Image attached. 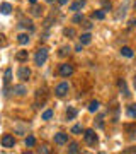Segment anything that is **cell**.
<instances>
[{
  "label": "cell",
  "mask_w": 136,
  "mask_h": 154,
  "mask_svg": "<svg viewBox=\"0 0 136 154\" xmlns=\"http://www.w3.org/2000/svg\"><path fill=\"white\" fill-rule=\"evenodd\" d=\"M90 41H92V34L90 33H83L80 36V43L82 45H90Z\"/></svg>",
  "instance_id": "obj_12"
},
{
  "label": "cell",
  "mask_w": 136,
  "mask_h": 154,
  "mask_svg": "<svg viewBox=\"0 0 136 154\" xmlns=\"http://www.w3.org/2000/svg\"><path fill=\"white\" fill-rule=\"evenodd\" d=\"M117 86H119L121 93L124 94V98H129V96H131V93L128 91V88H126V82L123 81V79H119V81H117Z\"/></svg>",
  "instance_id": "obj_9"
},
{
  "label": "cell",
  "mask_w": 136,
  "mask_h": 154,
  "mask_svg": "<svg viewBox=\"0 0 136 154\" xmlns=\"http://www.w3.org/2000/svg\"><path fill=\"white\" fill-rule=\"evenodd\" d=\"M17 77L21 79L22 82H26L27 79L31 77V70H29V67H26V65L19 67V70H17Z\"/></svg>",
  "instance_id": "obj_5"
},
{
  "label": "cell",
  "mask_w": 136,
  "mask_h": 154,
  "mask_svg": "<svg viewBox=\"0 0 136 154\" xmlns=\"http://www.w3.org/2000/svg\"><path fill=\"white\" fill-rule=\"evenodd\" d=\"M10 11H12L10 4H2V5H0V12H2L4 16H9V14H10Z\"/></svg>",
  "instance_id": "obj_15"
},
{
  "label": "cell",
  "mask_w": 136,
  "mask_h": 154,
  "mask_svg": "<svg viewBox=\"0 0 136 154\" xmlns=\"http://www.w3.org/2000/svg\"><path fill=\"white\" fill-rule=\"evenodd\" d=\"M68 53H70V48H68V46H63V48L60 50V57H66Z\"/></svg>",
  "instance_id": "obj_28"
},
{
  "label": "cell",
  "mask_w": 136,
  "mask_h": 154,
  "mask_svg": "<svg viewBox=\"0 0 136 154\" xmlns=\"http://www.w3.org/2000/svg\"><path fill=\"white\" fill-rule=\"evenodd\" d=\"M124 152H136V147H131V149H124Z\"/></svg>",
  "instance_id": "obj_35"
},
{
  "label": "cell",
  "mask_w": 136,
  "mask_h": 154,
  "mask_svg": "<svg viewBox=\"0 0 136 154\" xmlns=\"http://www.w3.org/2000/svg\"><path fill=\"white\" fill-rule=\"evenodd\" d=\"M73 74V67L68 65V63H61L60 65V75L61 77H70Z\"/></svg>",
  "instance_id": "obj_6"
},
{
  "label": "cell",
  "mask_w": 136,
  "mask_h": 154,
  "mask_svg": "<svg viewBox=\"0 0 136 154\" xmlns=\"http://www.w3.org/2000/svg\"><path fill=\"white\" fill-rule=\"evenodd\" d=\"M63 34H65V36H68V38H73V36H75V29H65V31H63Z\"/></svg>",
  "instance_id": "obj_27"
},
{
  "label": "cell",
  "mask_w": 136,
  "mask_h": 154,
  "mask_svg": "<svg viewBox=\"0 0 136 154\" xmlns=\"http://www.w3.org/2000/svg\"><path fill=\"white\" fill-rule=\"evenodd\" d=\"M46 60H48V48H39L38 53H36V57H34V62H36V65H44L46 63Z\"/></svg>",
  "instance_id": "obj_1"
},
{
  "label": "cell",
  "mask_w": 136,
  "mask_h": 154,
  "mask_svg": "<svg viewBox=\"0 0 136 154\" xmlns=\"http://www.w3.org/2000/svg\"><path fill=\"white\" fill-rule=\"evenodd\" d=\"M126 130H128V132L136 134V123H133V125H126Z\"/></svg>",
  "instance_id": "obj_30"
},
{
  "label": "cell",
  "mask_w": 136,
  "mask_h": 154,
  "mask_svg": "<svg viewBox=\"0 0 136 154\" xmlns=\"http://www.w3.org/2000/svg\"><path fill=\"white\" fill-rule=\"evenodd\" d=\"M83 28H85V29H90V28H92V22L85 21V22H83Z\"/></svg>",
  "instance_id": "obj_33"
},
{
  "label": "cell",
  "mask_w": 136,
  "mask_h": 154,
  "mask_svg": "<svg viewBox=\"0 0 136 154\" xmlns=\"http://www.w3.org/2000/svg\"><path fill=\"white\" fill-rule=\"evenodd\" d=\"M19 26H21V28L29 29V31H33V29H34L33 22H31V21H27V19H21V22H19Z\"/></svg>",
  "instance_id": "obj_13"
},
{
  "label": "cell",
  "mask_w": 136,
  "mask_h": 154,
  "mask_svg": "<svg viewBox=\"0 0 136 154\" xmlns=\"http://www.w3.org/2000/svg\"><path fill=\"white\" fill-rule=\"evenodd\" d=\"M14 93L17 96H24L27 93V89H26V86H14Z\"/></svg>",
  "instance_id": "obj_14"
},
{
  "label": "cell",
  "mask_w": 136,
  "mask_h": 154,
  "mask_svg": "<svg viewBox=\"0 0 136 154\" xmlns=\"http://www.w3.org/2000/svg\"><path fill=\"white\" fill-rule=\"evenodd\" d=\"M31 14H33V16H36V17H39L41 14H43V9H41V7H38L36 4H34L33 9H31Z\"/></svg>",
  "instance_id": "obj_23"
},
{
  "label": "cell",
  "mask_w": 136,
  "mask_h": 154,
  "mask_svg": "<svg viewBox=\"0 0 136 154\" xmlns=\"http://www.w3.org/2000/svg\"><path fill=\"white\" fill-rule=\"evenodd\" d=\"M5 36H4V34H0V46H5Z\"/></svg>",
  "instance_id": "obj_34"
},
{
  "label": "cell",
  "mask_w": 136,
  "mask_h": 154,
  "mask_svg": "<svg viewBox=\"0 0 136 154\" xmlns=\"http://www.w3.org/2000/svg\"><path fill=\"white\" fill-rule=\"evenodd\" d=\"M68 152H73V154L80 152V149H78V144H77V142H71L70 146H68Z\"/></svg>",
  "instance_id": "obj_24"
},
{
  "label": "cell",
  "mask_w": 136,
  "mask_h": 154,
  "mask_svg": "<svg viewBox=\"0 0 136 154\" xmlns=\"http://www.w3.org/2000/svg\"><path fill=\"white\" fill-rule=\"evenodd\" d=\"M29 2H31V4H33V5H34V4H36V0H29Z\"/></svg>",
  "instance_id": "obj_39"
},
{
  "label": "cell",
  "mask_w": 136,
  "mask_h": 154,
  "mask_svg": "<svg viewBox=\"0 0 136 154\" xmlns=\"http://www.w3.org/2000/svg\"><path fill=\"white\" fill-rule=\"evenodd\" d=\"M83 139H85V142H87L88 146H95V144H97V134L94 132L92 128H90V130H85Z\"/></svg>",
  "instance_id": "obj_3"
},
{
  "label": "cell",
  "mask_w": 136,
  "mask_h": 154,
  "mask_svg": "<svg viewBox=\"0 0 136 154\" xmlns=\"http://www.w3.org/2000/svg\"><path fill=\"white\" fill-rule=\"evenodd\" d=\"M39 101H41V105L46 101V91H41V89H39L38 93H36V105H38Z\"/></svg>",
  "instance_id": "obj_11"
},
{
  "label": "cell",
  "mask_w": 136,
  "mask_h": 154,
  "mask_svg": "<svg viewBox=\"0 0 136 154\" xmlns=\"http://www.w3.org/2000/svg\"><path fill=\"white\" fill-rule=\"evenodd\" d=\"M39 152H49V149L48 147H41L39 149Z\"/></svg>",
  "instance_id": "obj_37"
},
{
  "label": "cell",
  "mask_w": 136,
  "mask_h": 154,
  "mask_svg": "<svg viewBox=\"0 0 136 154\" xmlns=\"http://www.w3.org/2000/svg\"><path fill=\"white\" fill-rule=\"evenodd\" d=\"M12 81V69H7L5 74H4V82H5V86H9Z\"/></svg>",
  "instance_id": "obj_16"
},
{
  "label": "cell",
  "mask_w": 136,
  "mask_h": 154,
  "mask_svg": "<svg viewBox=\"0 0 136 154\" xmlns=\"http://www.w3.org/2000/svg\"><path fill=\"white\" fill-rule=\"evenodd\" d=\"M2 147H7V149H10L16 146V139H14V135H10V134H5V135H2Z\"/></svg>",
  "instance_id": "obj_4"
},
{
  "label": "cell",
  "mask_w": 136,
  "mask_h": 154,
  "mask_svg": "<svg viewBox=\"0 0 136 154\" xmlns=\"http://www.w3.org/2000/svg\"><path fill=\"white\" fill-rule=\"evenodd\" d=\"M16 58H17V60H19V62H26L27 58H29V53H27L26 50H21V51H17Z\"/></svg>",
  "instance_id": "obj_10"
},
{
  "label": "cell",
  "mask_w": 136,
  "mask_h": 154,
  "mask_svg": "<svg viewBox=\"0 0 136 154\" xmlns=\"http://www.w3.org/2000/svg\"><path fill=\"white\" fill-rule=\"evenodd\" d=\"M104 17H106V11H94L92 12V19H99L100 21Z\"/></svg>",
  "instance_id": "obj_21"
},
{
  "label": "cell",
  "mask_w": 136,
  "mask_h": 154,
  "mask_svg": "<svg viewBox=\"0 0 136 154\" xmlns=\"http://www.w3.org/2000/svg\"><path fill=\"white\" fill-rule=\"evenodd\" d=\"M128 116H129V118H136V105L135 103L128 106Z\"/></svg>",
  "instance_id": "obj_22"
},
{
  "label": "cell",
  "mask_w": 136,
  "mask_h": 154,
  "mask_svg": "<svg viewBox=\"0 0 136 154\" xmlns=\"http://www.w3.org/2000/svg\"><path fill=\"white\" fill-rule=\"evenodd\" d=\"M82 125H75V127H71V134H82Z\"/></svg>",
  "instance_id": "obj_29"
},
{
  "label": "cell",
  "mask_w": 136,
  "mask_h": 154,
  "mask_svg": "<svg viewBox=\"0 0 136 154\" xmlns=\"http://www.w3.org/2000/svg\"><path fill=\"white\" fill-rule=\"evenodd\" d=\"M83 21V16H82V14H77L75 17H73V22H82Z\"/></svg>",
  "instance_id": "obj_31"
},
{
  "label": "cell",
  "mask_w": 136,
  "mask_h": 154,
  "mask_svg": "<svg viewBox=\"0 0 136 154\" xmlns=\"http://www.w3.org/2000/svg\"><path fill=\"white\" fill-rule=\"evenodd\" d=\"M135 9H136V0H135Z\"/></svg>",
  "instance_id": "obj_41"
},
{
  "label": "cell",
  "mask_w": 136,
  "mask_h": 154,
  "mask_svg": "<svg viewBox=\"0 0 136 154\" xmlns=\"http://www.w3.org/2000/svg\"><path fill=\"white\" fill-rule=\"evenodd\" d=\"M77 113H78V111H77L73 106H70V108L66 110V118H68V120H73V118L77 116Z\"/></svg>",
  "instance_id": "obj_18"
},
{
  "label": "cell",
  "mask_w": 136,
  "mask_h": 154,
  "mask_svg": "<svg viewBox=\"0 0 136 154\" xmlns=\"http://www.w3.org/2000/svg\"><path fill=\"white\" fill-rule=\"evenodd\" d=\"M53 115H54L53 110H46L43 113V120H51V118H53Z\"/></svg>",
  "instance_id": "obj_25"
},
{
  "label": "cell",
  "mask_w": 136,
  "mask_h": 154,
  "mask_svg": "<svg viewBox=\"0 0 136 154\" xmlns=\"http://www.w3.org/2000/svg\"><path fill=\"white\" fill-rule=\"evenodd\" d=\"M34 144H36V139H34L33 135H29V137L26 139V146H27V147H33Z\"/></svg>",
  "instance_id": "obj_26"
},
{
  "label": "cell",
  "mask_w": 136,
  "mask_h": 154,
  "mask_svg": "<svg viewBox=\"0 0 136 154\" xmlns=\"http://www.w3.org/2000/svg\"><path fill=\"white\" fill-rule=\"evenodd\" d=\"M99 106H100V103H99L97 99H95V101H90V105H88V111H90V113H95V111L99 110Z\"/></svg>",
  "instance_id": "obj_19"
},
{
  "label": "cell",
  "mask_w": 136,
  "mask_h": 154,
  "mask_svg": "<svg viewBox=\"0 0 136 154\" xmlns=\"http://www.w3.org/2000/svg\"><path fill=\"white\" fill-rule=\"evenodd\" d=\"M68 91H70V84L68 82H61L56 86V89H54V94L58 96V98H63V96H66L68 94Z\"/></svg>",
  "instance_id": "obj_2"
},
{
  "label": "cell",
  "mask_w": 136,
  "mask_h": 154,
  "mask_svg": "<svg viewBox=\"0 0 136 154\" xmlns=\"http://www.w3.org/2000/svg\"><path fill=\"white\" fill-rule=\"evenodd\" d=\"M85 7V0H77V2H73L70 5V11H73V12H78V11H82Z\"/></svg>",
  "instance_id": "obj_8"
},
{
  "label": "cell",
  "mask_w": 136,
  "mask_h": 154,
  "mask_svg": "<svg viewBox=\"0 0 136 154\" xmlns=\"http://www.w3.org/2000/svg\"><path fill=\"white\" fill-rule=\"evenodd\" d=\"M66 142H68V134H63V132L54 134V144L63 146V144H66Z\"/></svg>",
  "instance_id": "obj_7"
},
{
  "label": "cell",
  "mask_w": 136,
  "mask_h": 154,
  "mask_svg": "<svg viewBox=\"0 0 136 154\" xmlns=\"http://www.w3.org/2000/svg\"><path fill=\"white\" fill-rule=\"evenodd\" d=\"M121 55L126 57V58H131V57H133V50L128 48V46H123V48H121Z\"/></svg>",
  "instance_id": "obj_17"
},
{
  "label": "cell",
  "mask_w": 136,
  "mask_h": 154,
  "mask_svg": "<svg viewBox=\"0 0 136 154\" xmlns=\"http://www.w3.org/2000/svg\"><path fill=\"white\" fill-rule=\"evenodd\" d=\"M75 50H77V51H82V43H80V45H77Z\"/></svg>",
  "instance_id": "obj_38"
},
{
  "label": "cell",
  "mask_w": 136,
  "mask_h": 154,
  "mask_svg": "<svg viewBox=\"0 0 136 154\" xmlns=\"http://www.w3.org/2000/svg\"><path fill=\"white\" fill-rule=\"evenodd\" d=\"M58 4H60V5H66V4H68V0H58Z\"/></svg>",
  "instance_id": "obj_36"
},
{
  "label": "cell",
  "mask_w": 136,
  "mask_h": 154,
  "mask_svg": "<svg viewBox=\"0 0 136 154\" xmlns=\"http://www.w3.org/2000/svg\"><path fill=\"white\" fill-rule=\"evenodd\" d=\"M135 88H136V75H135Z\"/></svg>",
  "instance_id": "obj_40"
},
{
  "label": "cell",
  "mask_w": 136,
  "mask_h": 154,
  "mask_svg": "<svg viewBox=\"0 0 136 154\" xmlns=\"http://www.w3.org/2000/svg\"><path fill=\"white\" fill-rule=\"evenodd\" d=\"M102 7H104V11H111V7L112 5H111V2H104Z\"/></svg>",
  "instance_id": "obj_32"
},
{
  "label": "cell",
  "mask_w": 136,
  "mask_h": 154,
  "mask_svg": "<svg viewBox=\"0 0 136 154\" xmlns=\"http://www.w3.org/2000/svg\"><path fill=\"white\" fill-rule=\"evenodd\" d=\"M46 2H53V0H46Z\"/></svg>",
  "instance_id": "obj_42"
},
{
  "label": "cell",
  "mask_w": 136,
  "mask_h": 154,
  "mask_svg": "<svg viewBox=\"0 0 136 154\" xmlns=\"http://www.w3.org/2000/svg\"><path fill=\"white\" fill-rule=\"evenodd\" d=\"M17 41H19V45H27L29 43V36H27L26 33H22L17 36Z\"/></svg>",
  "instance_id": "obj_20"
}]
</instances>
